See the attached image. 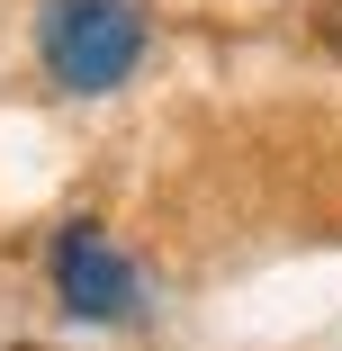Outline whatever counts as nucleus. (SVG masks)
<instances>
[{
  "instance_id": "1",
  "label": "nucleus",
  "mask_w": 342,
  "mask_h": 351,
  "mask_svg": "<svg viewBox=\"0 0 342 351\" xmlns=\"http://www.w3.org/2000/svg\"><path fill=\"white\" fill-rule=\"evenodd\" d=\"M145 45H154V10L145 0H36V63L73 99L126 90Z\"/></svg>"
},
{
  "instance_id": "2",
  "label": "nucleus",
  "mask_w": 342,
  "mask_h": 351,
  "mask_svg": "<svg viewBox=\"0 0 342 351\" xmlns=\"http://www.w3.org/2000/svg\"><path fill=\"white\" fill-rule=\"evenodd\" d=\"M45 270H54L63 315H82V324H135V315H145V270H135V261L108 243V226H90V217L54 234Z\"/></svg>"
}]
</instances>
